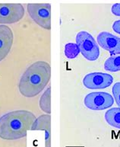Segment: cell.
Returning <instances> with one entry per match:
<instances>
[{"instance_id": "obj_1", "label": "cell", "mask_w": 120, "mask_h": 147, "mask_svg": "<svg viewBox=\"0 0 120 147\" xmlns=\"http://www.w3.org/2000/svg\"><path fill=\"white\" fill-rule=\"evenodd\" d=\"M50 77L51 66L47 62H35L22 74L18 90L24 97L34 98L46 88Z\"/></svg>"}, {"instance_id": "obj_2", "label": "cell", "mask_w": 120, "mask_h": 147, "mask_svg": "<svg viewBox=\"0 0 120 147\" xmlns=\"http://www.w3.org/2000/svg\"><path fill=\"white\" fill-rule=\"evenodd\" d=\"M36 117L29 111H13L0 117V138L16 140L24 138L31 130Z\"/></svg>"}, {"instance_id": "obj_3", "label": "cell", "mask_w": 120, "mask_h": 147, "mask_svg": "<svg viewBox=\"0 0 120 147\" xmlns=\"http://www.w3.org/2000/svg\"><path fill=\"white\" fill-rule=\"evenodd\" d=\"M27 13L34 22L46 30L51 29V5L50 3H29Z\"/></svg>"}, {"instance_id": "obj_4", "label": "cell", "mask_w": 120, "mask_h": 147, "mask_svg": "<svg viewBox=\"0 0 120 147\" xmlns=\"http://www.w3.org/2000/svg\"><path fill=\"white\" fill-rule=\"evenodd\" d=\"M76 44L81 54L89 61H95L100 57V49L94 37L85 31H81L76 35Z\"/></svg>"}, {"instance_id": "obj_5", "label": "cell", "mask_w": 120, "mask_h": 147, "mask_svg": "<svg viewBox=\"0 0 120 147\" xmlns=\"http://www.w3.org/2000/svg\"><path fill=\"white\" fill-rule=\"evenodd\" d=\"M86 108L92 111H103L110 108L114 104L111 94L105 92H91L84 99Z\"/></svg>"}, {"instance_id": "obj_6", "label": "cell", "mask_w": 120, "mask_h": 147, "mask_svg": "<svg viewBox=\"0 0 120 147\" xmlns=\"http://www.w3.org/2000/svg\"><path fill=\"white\" fill-rule=\"evenodd\" d=\"M24 16V8L19 3H0V24H13Z\"/></svg>"}, {"instance_id": "obj_7", "label": "cell", "mask_w": 120, "mask_h": 147, "mask_svg": "<svg viewBox=\"0 0 120 147\" xmlns=\"http://www.w3.org/2000/svg\"><path fill=\"white\" fill-rule=\"evenodd\" d=\"M83 85L89 89H103L109 87L113 82V77L103 73H88L84 77Z\"/></svg>"}, {"instance_id": "obj_8", "label": "cell", "mask_w": 120, "mask_h": 147, "mask_svg": "<svg viewBox=\"0 0 120 147\" xmlns=\"http://www.w3.org/2000/svg\"><path fill=\"white\" fill-rule=\"evenodd\" d=\"M97 40V44L111 56L120 54V37L107 31H103L99 34Z\"/></svg>"}, {"instance_id": "obj_9", "label": "cell", "mask_w": 120, "mask_h": 147, "mask_svg": "<svg viewBox=\"0 0 120 147\" xmlns=\"http://www.w3.org/2000/svg\"><path fill=\"white\" fill-rule=\"evenodd\" d=\"M13 32L7 25H0V62L8 56L13 44Z\"/></svg>"}, {"instance_id": "obj_10", "label": "cell", "mask_w": 120, "mask_h": 147, "mask_svg": "<svg viewBox=\"0 0 120 147\" xmlns=\"http://www.w3.org/2000/svg\"><path fill=\"white\" fill-rule=\"evenodd\" d=\"M31 130H44L45 147H51V116L50 114H42L36 118Z\"/></svg>"}, {"instance_id": "obj_11", "label": "cell", "mask_w": 120, "mask_h": 147, "mask_svg": "<svg viewBox=\"0 0 120 147\" xmlns=\"http://www.w3.org/2000/svg\"><path fill=\"white\" fill-rule=\"evenodd\" d=\"M105 120L113 127L120 129V108H113L105 113Z\"/></svg>"}, {"instance_id": "obj_12", "label": "cell", "mask_w": 120, "mask_h": 147, "mask_svg": "<svg viewBox=\"0 0 120 147\" xmlns=\"http://www.w3.org/2000/svg\"><path fill=\"white\" fill-rule=\"evenodd\" d=\"M40 108L46 114H50L51 113V88L49 87L43 93L39 101Z\"/></svg>"}, {"instance_id": "obj_13", "label": "cell", "mask_w": 120, "mask_h": 147, "mask_svg": "<svg viewBox=\"0 0 120 147\" xmlns=\"http://www.w3.org/2000/svg\"><path fill=\"white\" fill-rule=\"evenodd\" d=\"M104 69L109 72L120 71V54H116L107 58L104 63Z\"/></svg>"}, {"instance_id": "obj_14", "label": "cell", "mask_w": 120, "mask_h": 147, "mask_svg": "<svg viewBox=\"0 0 120 147\" xmlns=\"http://www.w3.org/2000/svg\"><path fill=\"white\" fill-rule=\"evenodd\" d=\"M81 53L77 44L68 43L65 45V55L68 59H74Z\"/></svg>"}, {"instance_id": "obj_15", "label": "cell", "mask_w": 120, "mask_h": 147, "mask_svg": "<svg viewBox=\"0 0 120 147\" xmlns=\"http://www.w3.org/2000/svg\"><path fill=\"white\" fill-rule=\"evenodd\" d=\"M113 94L114 98L116 101L117 105L120 108V82H116L115 83L113 86Z\"/></svg>"}, {"instance_id": "obj_16", "label": "cell", "mask_w": 120, "mask_h": 147, "mask_svg": "<svg viewBox=\"0 0 120 147\" xmlns=\"http://www.w3.org/2000/svg\"><path fill=\"white\" fill-rule=\"evenodd\" d=\"M111 11L113 15L120 17V3H116L113 5L111 8Z\"/></svg>"}, {"instance_id": "obj_17", "label": "cell", "mask_w": 120, "mask_h": 147, "mask_svg": "<svg viewBox=\"0 0 120 147\" xmlns=\"http://www.w3.org/2000/svg\"><path fill=\"white\" fill-rule=\"evenodd\" d=\"M112 28L116 33L120 34V20H117L116 22H114Z\"/></svg>"}]
</instances>
